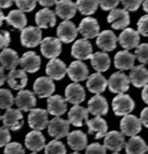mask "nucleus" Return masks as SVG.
I'll list each match as a JSON object with an SVG mask.
<instances>
[{"mask_svg": "<svg viewBox=\"0 0 148 154\" xmlns=\"http://www.w3.org/2000/svg\"><path fill=\"white\" fill-rule=\"evenodd\" d=\"M112 108L116 116H126L135 108V102L129 95L120 93L112 100Z\"/></svg>", "mask_w": 148, "mask_h": 154, "instance_id": "nucleus-1", "label": "nucleus"}, {"mask_svg": "<svg viewBox=\"0 0 148 154\" xmlns=\"http://www.w3.org/2000/svg\"><path fill=\"white\" fill-rule=\"evenodd\" d=\"M70 124L69 120H64L60 117H56L49 122L48 126V134L50 136L57 140L68 136L69 134Z\"/></svg>", "mask_w": 148, "mask_h": 154, "instance_id": "nucleus-2", "label": "nucleus"}, {"mask_svg": "<svg viewBox=\"0 0 148 154\" xmlns=\"http://www.w3.org/2000/svg\"><path fill=\"white\" fill-rule=\"evenodd\" d=\"M42 32L39 27L29 26L21 30L20 42L23 46L26 48L37 47L42 42Z\"/></svg>", "mask_w": 148, "mask_h": 154, "instance_id": "nucleus-3", "label": "nucleus"}, {"mask_svg": "<svg viewBox=\"0 0 148 154\" xmlns=\"http://www.w3.org/2000/svg\"><path fill=\"white\" fill-rule=\"evenodd\" d=\"M40 51L46 58H57L62 52L61 41L59 38L46 37L41 42Z\"/></svg>", "mask_w": 148, "mask_h": 154, "instance_id": "nucleus-4", "label": "nucleus"}, {"mask_svg": "<svg viewBox=\"0 0 148 154\" xmlns=\"http://www.w3.org/2000/svg\"><path fill=\"white\" fill-rule=\"evenodd\" d=\"M130 80L123 72L112 74L108 79V88L111 93H124L129 89Z\"/></svg>", "mask_w": 148, "mask_h": 154, "instance_id": "nucleus-5", "label": "nucleus"}, {"mask_svg": "<svg viewBox=\"0 0 148 154\" xmlns=\"http://www.w3.org/2000/svg\"><path fill=\"white\" fill-rule=\"evenodd\" d=\"M108 22L114 29H125L130 23V17L127 10L114 8L108 14Z\"/></svg>", "mask_w": 148, "mask_h": 154, "instance_id": "nucleus-6", "label": "nucleus"}, {"mask_svg": "<svg viewBox=\"0 0 148 154\" xmlns=\"http://www.w3.org/2000/svg\"><path fill=\"white\" fill-rule=\"evenodd\" d=\"M48 111L41 108H33L28 115V123L34 130H43L48 126Z\"/></svg>", "mask_w": 148, "mask_h": 154, "instance_id": "nucleus-7", "label": "nucleus"}, {"mask_svg": "<svg viewBox=\"0 0 148 154\" xmlns=\"http://www.w3.org/2000/svg\"><path fill=\"white\" fill-rule=\"evenodd\" d=\"M3 126L11 131H17L23 125V116L20 111L17 109H7L4 115L1 117Z\"/></svg>", "mask_w": 148, "mask_h": 154, "instance_id": "nucleus-8", "label": "nucleus"}, {"mask_svg": "<svg viewBox=\"0 0 148 154\" xmlns=\"http://www.w3.org/2000/svg\"><path fill=\"white\" fill-rule=\"evenodd\" d=\"M33 90L41 99L48 98L55 91V84L50 77H40L34 82Z\"/></svg>", "mask_w": 148, "mask_h": 154, "instance_id": "nucleus-9", "label": "nucleus"}, {"mask_svg": "<svg viewBox=\"0 0 148 154\" xmlns=\"http://www.w3.org/2000/svg\"><path fill=\"white\" fill-rule=\"evenodd\" d=\"M141 122L136 116L128 114L124 116L120 123L121 132L126 136H135L141 130Z\"/></svg>", "mask_w": 148, "mask_h": 154, "instance_id": "nucleus-10", "label": "nucleus"}, {"mask_svg": "<svg viewBox=\"0 0 148 154\" xmlns=\"http://www.w3.org/2000/svg\"><path fill=\"white\" fill-rule=\"evenodd\" d=\"M72 56L78 60H89L93 56V47L87 38L78 39L72 45Z\"/></svg>", "mask_w": 148, "mask_h": 154, "instance_id": "nucleus-11", "label": "nucleus"}, {"mask_svg": "<svg viewBox=\"0 0 148 154\" xmlns=\"http://www.w3.org/2000/svg\"><path fill=\"white\" fill-rule=\"evenodd\" d=\"M104 145L114 153H118L126 147L124 134L118 131H111L107 133L104 140Z\"/></svg>", "mask_w": 148, "mask_h": 154, "instance_id": "nucleus-12", "label": "nucleus"}, {"mask_svg": "<svg viewBox=\"0 0 148 154\" xmlns=\"http://www.w3.org/2000/svg\"><path fill=\"white\" fill-rule=\"evenodd\" d=\"M78 29L72 21L64 20L60 23L57 30V37L62 42L69 44L73 42L78 36Z\"/></svg>", "mask_w": 148, "mask_h": 154, "instance_id": "nucleus-13", "label": "nucleus"}, {"mask_svg": "<svg viewBox=\"0 0 148 154\" xmlns=\"http://www.w3.org/2000/svg\"><path fill=\"white\" fill-rule=\"evenodd\" d=\"M78 29L84 38L91 39L98 36L100 26L96 18L87 17L81 21Z\"/></svg>", "mask_w": 148, "mask_h": 154, "instance_id": "nucleus-14", "label": "nucleus"}, {"mask_svg": "<svg viewBox=\"0 0 148 154\" xmlns=\"http://www.w3.org/2000/svg\"><path fill=\"white\" fill-rule=\"evenodd\" d=\"M118 41L122 48L125 50H132L139 45L140 33L134 29L126 28L120 34Z\"/></svg>", "mask_w": 148, "mask_h": 154, "instance_id": "nucleus-15", "label": "nucleus"}, {"mask_svg": "<svg viewBox=\"0 0 148 154\" xmlns=\"http://www.w3.org/2000/svg\"><path fill=\"white\" fill-rule=\"evenodd\" d=\"M45 72L48 77L53 80L60 81L62 80L67 73V68L64 62L60 59H51L48 63Z\"/></svg>", "mask_w": 148, "mask_h": 154, "instance_id": "nucleus-16", "label": "nucleus"}, {"mask_svg": "<svg viewBox=\"0 0 148 154\" xmlns=\"http://www.w3.org/2000/svg\"><path fill=\"white\" fill-rule=\"evenodd\" d=\"M117 40L118 38L112 30H104L98 35L96 45L105 52H109L116 49Z\"/></svg>", "mask_w": 148, "mask_h": 154, "instance_id": "nucleus-17", "label": "nucleus"}, {"mask_svg": "<svg viewBox=\"0 0 148 154\" xmlns=\"http://www.w3.org/2000/svg\"><path fill=\"white\" fill-rule=\"evenodd\" d=\"M69 78L75 82L84 81L88 78L89 70L87 65L81 60L74 61L69 65L67 69Z\"/></svg>", "mask_w": 148, "mask_h": 154, "instance_id": "nucleus-18", "label": "nucleus"}, {"mask_svg": "<svg viewBox=\"0 0 148 154\" xmlns=\"http://www.w3.org/2000/svg\"><path fill=\"white\" fill-rule=\"evenodd\" d=\"M66 99L71 104L79 105L85 100V90L81 84L72 83L66 87L65 90Z\"/></svg>", "mask_w": 148, "mask_h": 154, "instance_id": "nucleus-19", "label": "nucleus"}, {"mask_svg": "<svg viewBox=\"0 0 148 154\" xmlns=\"http://www.w3.org/2000/svg\"><path fill=\"white\" fill-rule=\"evenodd\" d=\"M14 102L20 110L27 112L35 107L36 99L34 93L29 90H20L15 98Z\"/></svg>", "mask_w": 148, "mask_h": 154, "instance_id": "nucleus-20", "label": "nucleus"}, {"mask_svg": "<svg viewBox=\"0 0 148 154\" xmlns=\"http://www.w3.org/2000/svg\"><path fill=\"white\" fill-rule=\"evenodd\" d=\"M41 57L33 51H28L23 54L20 59V65L26 72L35 73L40 69Z\"/></svg>", "mask_w": 148, "mask_h": 154, "instance_id": "nucleus-21", "label": "nucleus"}, {"mask_svg": "<svg viewBox=\"0 0 148 154\" xmlns=\"http://www.w3.org/2000/svg\"><path fill=\"white\" fill-rule=\"evenodd\" d=\"M7 82L9 87L14 90H21L28 82L26 71L24 69H14L7 75Z\"/></svg>", "mask_w": 148, "mask_h": 154, "instance_id": "nucleus-22", "label": "nucleus"}, {"mask_svg": "<svg viewBox=\"0 0 148 154\" xmlns=\"http://www.w3.org/2000/svg\"><path fill=\"white\" fill-rule=\"evenodd\" d=\"M86 124L88 126L89 134H96V139H100L105 137L108 133V123L100 116H96L95 118L87 120L86 121Z\"/></svg>", "mask_w": 148, "mask_h": 154, "instance_id": "nucleus-23", "label": "nucleus"}, {"mask_svg": "<svg viewBox=\"0 0 148 154\" xmlns=\"http://www.w3.org/2000/svg\"><path fill=\"white\" fill-rule=\"evenodd\" d=\"M67 102L60 95H54L48 98V111L50 114L56 117L63 115L67 111Z\"/></svg>", "mask_w": 148, "mask_h": 154, "instance_id": "nucleus-24", "label": "nucleus"}, {"mask_svg": "<svg viewBox=\"0 0 148 154\" xmlns=\"http://www.w3.org/2000/svg\"><path fill=\"white\" fill-rule=\"evenodd\" d=\"M25 145L28 150L32 152H39L45 148V138L39 130L29 132L25 138Z\"/></svg>", "mask_w": 148, "mask_h": 154, "instance_id": "nucleus-25", "label": "nucleus"}, {"mask_svg": "<svg viewBox=\"0 0 148 154\" xmlns=\"http://www.w3.org/2000/svg\"><path fill=\"white\" fill-rule=\"evenodd\" d=\"M89 112L94 116H105L108 112V104L106 99L96 94L88 101Z\"/></svg>", "mask_w": 148, "mask_h": 154, "instance_id": "nucleus-26", "label": "nucleus"}, {"mask_svg": "<svg viewBox=\"0 0 148 154\" xmlns=\"http://www.w3.org/2000/svg\"><path fill=\"white\" fill-rule=\"evenodd\" d=\"M56 12L50 10L48 8H45L39 11L35 17V20L38 27L40 29H48L54 27L57 23Z\"/></svg>", "mask_w": 148, "mask_h": 154, "instance_id": "nucleus-27", "label": "nucleus"}, {"mask_svg": "<svg viewBox=\"0 0 148 154\" xmlns=\"http://www.w3.org/2000/svg\"><path fill=\"white\" fill-rule=\"evenodd\" d=\"M77 9L76 3L72 0H60L56 4L55 12L61 19L69 20L75 16Z\"/></svg>", "mask_w": 148, "mask_h": 154, "instance_id": "nucleus-28", "label": "nucleus"}, {"mask_svg": "<svg viewBox=\"0 0 148 154\" xmlns=\"http://www.w3.org/2000/svg\"><path fill=\"white\" fill-rule=\"evenodd\" d=\"M129 78L134 87L141 88L148 84V70L144 65L134 66L129 72Z\"/></svg>", "mask_w": 148, "mask_h": 154, "instance_id": "nucleus-29", "label": "nucleus"}, {"mask_svg": "<svg viewBox=\"0 0 148 154\" xmlns=\"http://www.w3.org/2000/svg\"><path fill=\"white\" fill-rule=\"evenodd\" d=\"M108 84V81L100 72L92 74L87 78V89L89 91L95 94H100L105 92Z\"/></svg>", "mask_w": 148, "mask_h": 154, "instance_id": "nucleus-30", "label": "nucleus"}, {"mask_svg": "<svg viewBox=\"0 0 148 154\" xmlns=\"http://www.w3.org/2000/svg\"><path fill=\"white\" fill-rule=\"evenodd\" d=\"M136 56L125 50L117 52L114 57V66L121 71L129 70L134 67Z\"/></svg>", "mask_w": 148, "mask_h": 154, "instance_id": "nucleus-31", "label": "nucleus"}, {"mask_svg": "<svg viewBox=\"0 0 148 154\" xmlns=\"http://www.w3.org/2000/svg\"><path fill=\"white\" fill-rule=\"evenodd\" d=\"M88 109L79 105H75L69 111L68 117L71 124L75 127H81L84 121L86 122L88 120Z\"/></svg>", "mask_w": 148, "mask_h": 154, "instance_id": "nucleus-32", "label": "nucleus"}, {"mask_svg": "<svg viewBox=\"0 0 148 154\" xmlns=\"http://www.w3.org/2000/svg\"><path fill=\"white\" fill-rule=\"evenodd\" d=\"M1 66L6 70H14L20 64L17 53L11 48H5L0 54Z\"/></svg>", "mask_w": 148, "mask_h": 154, "instance_id": "nucleus-33", "label": "nucleus"}, {"mask_svg": "<svg viewBox=\"0 0 148 154\" xmlns=\"http://www.w3.org/2000/svg\"><path fill=\"white\" fill-rule=\"evenodd\" d=\"M68 144L72 150L81 151L87 147V137L81 130L73 131L68 135Z\"/></svg>", "mask_w": 148, "mask_h": 154, "instance_id": "nucleus-34", "label": "nucleus"}, {"mask_svg": "<svg viewBox=\"0 0 148 154\" xmlns=\"http://www.w3.org/2000/svg\"><path fill=\"white\" fill-rule=\"evenodd\" d=\"M90 60L92 66L98 72H106L111 66V59L108 54L105 52L98 51L93 54Z\"/></svg>", "mask_w": 148, "mask_h": 154, "instance_id": "nucleus-35", "label": "nucleus"}, {"mask_svg": "<svg viewBox=\"0 0 148 154\" xmlns=\"http://www.w3.org/2000/svg\"><path fill=\"white\" fill-rule=\"evenodd\" d=\"M8 25L12 26L17 29L23 30L26 26L27 20L25 14L21 10H12L5 17Z\"/></svg>", "mask_w": 148, "mask_h": 154, "instance_id": "nucleus-36", "label": "nucleus"}, {"mask_svg": "<svg viewBox=\"0 0 148 154\" xmlns=\"http://www.w3.org/2000/svg\"><path fill=\"white\" fill-rule=\"evenodd\" d=\"M125 149L128 154H143L147 151V146L141 137L135 135L128 141Z\"/></svg>", "mask_w": 148, "mask_h": 154, "instance_id": "nucleus-37", "label": "nucleus"}, {"mask_svg": "<svg viewBox=\"0 0 148 154\" xmlns=\"http://www.w3.org/2000/svg\"><path fill=\"white\" fill-rule=\"evenodd\" d=\"M99 0H77L76 5L80 13L83 15L93 14L97 11Z\"/></svg>", "mask_w": 148, "mask_h": 154, "instance_id": "nucleus-38", "label": "nucleus"}, {"mask_svg": "<svg viewBox=\"0 0 148 154\" xmlns=\"http://www.w3.org/2000/svg\"><path fill=\"white\" fill-rule=\"evenodd\" d=\"M0 107L1 109H9L14 105L15 99H14L13 94L8 89H1L0 90Z\"/></svg>", "mask_w": 148, "mask_h": 154, "instance_id": "nucleus-39", "label": "nucleus"}, {"mask_svg": "<svg viewBox=\"0 0 148 154\" xmlns=\"http://www.w3.org/2000/svg\"><path fill=\"white\" fill-rule=\"evenodd\" d=\"M45 153L46 154L49 153H66V148L63 142L57 141V139L53 140L51 142L48 143L45 148Z\"/></svg>", "mask_w": 148, "mask_h": 154, "instance_id": "nucleus-40", "label": "nucleus"}, {"mask_svg": "<svg viewBox=\"0 0 148 154\" xmlns=\"http://www.w3.org/2000/svg\"><path fill=\"white\" fill-rule=\"evenodd\" d=\"M135 56L140 63L148 64V44L144 43L138 45L135 50Z\"/></svg>", "mask_w": 148, "mask_h": 154, "instance_id": "nucleus-41", "label": "nucleus"}, {"mask_svg": "<svg viewBox=\"0 0 148 154\" xmlns=\"http://www.w3.org/2000/svg\"><path fill=\"white\" fill-rule=\"evenodd\" d=\"M38 0H14L17 6L23 12H31L35 9Z\"/></svg>", "mask_w": 148, "mask_h": 154, "instance_id": "nucleus-42", "label": "nucleus"}, {"mask_svg": "<svg viewBox=\"0 0 148 154\" xmlns=\"http://www.w3.org/2000/svg\"><path fill=\"white\" fill-rule=\"evenodd\" d=\"M4 153L7 154H23L25 153V150L23 147L22 144L18 142H11L8 143L5 146V148L4 150Z\"/></svg>", "mask_w": 148, "mask_h": 154, "instance_id": "nucleus-43", "label": "nucleus"}, {"mask_svg": "<svg viewBox=\"0 0 148 154\" xmlns=\"http://www.w3.org/2000/svg\"><path fill=\"white\" fill-rule=\"evenodd\" d=\"M106 150L105 145H102L99 143H93L86 147V153L105 154L106 153Z\"/></svg>", "mask_w": 148, "mask_h": 154, "instance_id": "nucleus-44", "label": "nucleus"}, {"mask_svg": "<svg viewBox=\"0 0 148 154\" xmlns=\"http://www.w3.org/2000/svg\"><path fill=\"white\" fill-rule=\"evenodd\" d=\"M138 31L142 35L148 37V14L141 17L138 21Z\"/></svg>", "mask_w": 148, "mask_h": 154, "instance_id": "nucleus-45", "label": "nucleus"}, {"mask_svg": "<svg viewBox=\"0 0 148 154\" xmlns=\"http://www.w3.org/2000/svg\"><path fill=\"white\" fill-rule=\"evenodd\" d=\"M123 7L129 11H135L139 8L142 3V0H120Z\"/></svg>", "mask_w": 148, "mask_h": 154, "instance_id": "nucleus-46", "label": "nucleus"}, {"mask_svg": "<svg viewBox=\"0 0 148 154\" xmlns=\"http://www.w3.org/2000/svg\"><path fill=\"white\" fill-rule=\"evenodd\" d=\"M11 139V136L9 132L8 128L5 126H2L0 128V147H2L6 146Z\"/></svg>", "mask_w": 148, "mask_h": 154, "instance_id": "nucleus-47", "label": "nucleus"}, {"mask_svg": "<svg viewBox=\"0 0 148 154\" xmlns=\"http://www.w3.org/2000/svg\"><path fill=\"white\" fill-rule=\"evenodd\" d=\"M120 0H99V5L104 11L113 10L118 5Z\"/></svg>", "mask_w": 148, "mask_h": 154, "instance_id": "nucleus-48", "label": "nucleus"}, {"mask_svg": "<svg viewBox=\"0 0 148 154\" xmlns=\"http://www.w3.org/2000/svg\"><path fill=\"white\" fill-rule=\"evenodd\" d=\"M11 42L10 33L6 30H1L0 34V48L2 50L7 48Z\"/></svg>", "mask_w": 148, "mask_h": 154, "instance_id": "nucleus-49", "label": "nucleus"}, {"mask_svg": "<svg viewBox=\"0 0 148 154\" xmlns=\"http://www.w3.org/2000/svg\"><path fill=\"white\" fill-rule=\"evenodd\" d=\"M140 120L142 125H144L146 128H148V107L142 110L140 116Z\"/></svg>", "mask_w": 148, "mask_h": 154, "instance_id": "nucleus-50", "label": "nucleus"}, {"mask_svg": "<svg viewBox=\"0 0 148 154\" xmlns=\"http://www.w3.org/2000/svg\"><path fill=\"white\" fill-rule=\"evenodd\" d=\"M39 4L45 8L52 7L57 3V0H38Z\"/></svg>", "mask_w": 148, "mask_h": 154, "instance_id": "nucleus-51", "label": "nucleus"}, {"mask_svg": "<svg viewBox=\"0 0 148 154\" xmlns=\"http://www.w3.org/2000/svg\"><path fill=\"white\" fill-rule=\"evenodd\" d=\"M141 97L143 101L148 105V84L144 87V89L141 92Z\"/></svg>", "mask_w": 148, "mask_h": 154, "instance_id": "nucleus-52", "label": "nucleus"}, {"mask_svg": "<svg viewBox=\"0 0 148 154\" xmlns=\"http://www.w3.org/2000/svg\"><path fill=\"white\" fill-rule=\"evenodd\" d=\"M13 1L14 0H1V8H8L13 4Z\"/></svg>", "mask_w": 148, "mask_h": 154, "instance_id": "nucleus-53", "label": "nucleus"}, {"mask_svg": "<svg viewBox=\"0 0 148 154\" xmlns=\"http://www.w3.org/2000/svg\"><path fill=\"white\" fill-rule=\"evenodd\" d=\"M4 69H5L4 68L1 66V72H0V78H1V84H0V85L1 86H2L3 84H4L5 80H7V77L5 75Z\"/></svg>", "mask_w": 148, "mask_h": 154, "instance_id": "nucleus-54", "label": "nucleus"}, {"mask_svg": "<svg viewBox=\"0 0 148 154\" xmlns=\"http://www.w3.org/2000/svg\"><path fill=\"white\" fill-rule=\"evenodd\" d=\"M142 5L144 11L148 13V0H143Z\"/></svg>", "mask_w": 148, "mask_h": 154, "instance_id": "nucleus-55", "label": "nucleus"}, {"mask_svg": "<svg viewBox=\"0 0 148 154\" xmlns=\"http://www.w3.org/2000/svg\"><path fill=\"white\" fill-rule=\"evenodd\" d=\"M5 20V17H4V14H3V11H1V26H2L3 20Z\"/></svg>", "mask_w": 148, "mask_h": 154, "instance_id": "nucleus-56", "label": "nucleus"}, {"mask_svg": "<svg viewBox=\"0 0 148 154\" xmlns=\"http://www.w3.org/2000/svg\"><path fill=\"white\" fill-rule=\"evenodd\" d=\"M147 152H148V147H147Z\"/></svg>", "mask_w": 148, "mask_h": 154, "instance_id": "nucleus-57", "label": "nucleus"}]
</instances>
